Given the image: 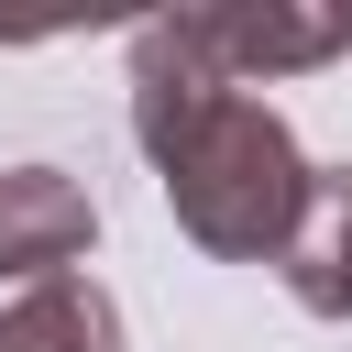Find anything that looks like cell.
<instances>
[{
	"mask_svg": "<svg viewBox=\"0 0 352 352\" xmlns=\"http://www.w3.org/2000/svg\"><path fill=\"white\" fill-rule=\"evenodd\" d=\"M132 143L154 154V187L176 209V231L220 264H264L297 231L308 198V154L286 132L275 99L231 88L198 66V44L176 33V11L132 22Z\"/></svg>",
	"mask_w": 352,
	"mask_h": 352,
	"instance_id": "6da1fadb",
	"label": "cell"
},
{
	"mask_svg": "<svg viewBox=\"0 0 352 352\" xmlns=\"http://www.w3.org/2000/svg\"><path fill=\"white\" fill-rule=\"evenodd\" d=\"M176 33L198 44L209 77L253 88V77H297V66L352 55V0H330V11H286V0H209V11H176Z\"/></svg>",
	"mask_w": 352,
	"mask_h": 352,
	"instance_id": "7a4b0ae2",
	"label": "cell"
},
{
	"mask_svg": "<svg viewBox=\"0 0 352 352\" xmlns=\"http://www.w3.org/2000/svg\"><path fill=\"white\" fill-rule=\"evenodd\" d=\"M99 242V198L66 165H0V286H55Z\"/></svg>",
	"mask_w": 352,
	"mask_h": 352,
	"instance_id": "3957f363",
	"label": "cell"
},
{
	"mask_svg": "<svg viewBox=\"0 0 352 352\" xmlns=\"http://www.w3.org/2000/svg\"><path fill=\"white\" fill-rule=\"evenodd\" d=\"M275 264L308 319H352V165H308V198H297V231L275 242Z\"/></svg>",
	"mask_w": 352,
	"mask_h": 352,
	"instance_id": "277c9868",
	"label": "cell"
},
{
	"mask_svg": "<svg viewBox=\"0 0 352 352\" xmlns=\"http://www.w3.org/2000/svg\"><path fill=\"white\" fill-rule=\"evenodd\" d=\"M0 352H121V308L99 275H55V286H22L0 308Z\"/></svg>",
	"mask_w": 352,
	"mask_h": 352,
	"instance_id": "5b68a950",
	"label": "cell"
}]
</instances>
